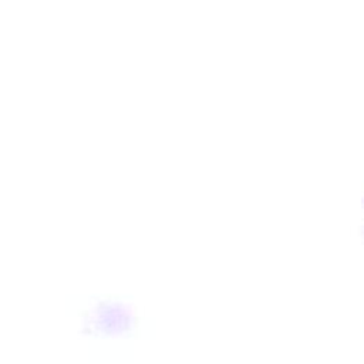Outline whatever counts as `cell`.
I'll list each match as a JSON object with an SVG mask.
<instances>
[{
    "label": "cell",
    "instance_id": "obj_1",
    "mask_svg": "<svg viewBox=\"0 0 364 364\" xmlns=\"http://www.w3.org/2000/svg\"><path fill=\"white\" fill-rule=\"evenodd\" d=\"M78 328L100 355L124 354L146 338L154 328L146 306L131 293L97 290L77 310Z\"/></svg>",
    "mask_w": 364,
    "mask_h": 364
}]
</instances>
